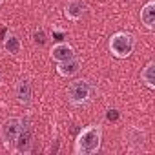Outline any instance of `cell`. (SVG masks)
Listing matches in <instances>:
<instances>
[{
    "label": "cell",
    "instance_id": "1",
    "mask_svg": "<svg viewBox=\"0 0 155 155\" xmlns=\"http://www.w3.org/2000/svg\"><path fill=\"white\" fill-rule=\"evenodd\" d=\"M101 142H102V128L99 124H90L79 131L73 150L77 155H93L101 150Z\"/></svg>",
    "mask_w": 155,
    "mask_h": 155
},
{
    "label": "cell",
    "instance_id": "2",
    "mask_svg": "<svg viewBox=\"0 0 155 155\" xmlns=\"http://www.w3.org/2000/svg\"><path fill=\"white\" fill-rule=\"evenodd\" d=\"M108 46L115 58H128L135 49V37L126 31H117L111 35Z\"/></svg>",
    "mask_w": 155,
    "mask_h": 155
},
{
    "label": "cell",
    "instance_id": "3",
    "mask_svg": "<svg viewBox=\"0 0 155 155\" xmlns=\"http://www.w3.org/2000/svg\"><path fill=\"white\" fill-rule=\"evenodd\" d=\"M91 93H93V88L88 81L84 79H75L68 84L66 88V97L71 104L75 106H81V104H86L90 99H91Z\"/></svg>",
    "mask_w": 155,
    "mask_h": 155
},
{
    "label": "cell",
    "instance_id": "4",
    "mask_svg": "<svg viewBox=\"0 0 155 155\" xmlns=\"http://www.w3.org/2000/svg\"><path fill=\"white\" fill-rule=\"evenodd\" d=\"M15 151L20 155H29L33 151V128L28 120H22L20 131L15 139Z\"/></svg>",
    "mask_w": 155,
    "mask_h": 155
},
{
    "label": "cell",
    "instance_id": "5",
    "mask_svg": "<svg viewBox=\"0 0 155 155\" xmlns=\"http://www.w3.org/2000/svg\"><path fill=\"white\" fill-rule=\"evenodd\" d=\"M20 124H22V119L18 117H9L0 124V140L6 148H11L15 144V139L20 131Z\"/></svg>",
    "mask_w": 155,
    "mask_h": 155
},
{
    "label": "cell",
    "instance_id": "6",
    "mask_svg": "<svg viewBox=\"0 0 155 155\" xmlns=\"http://www.w3.org/2000/svg\"><path fill=\"white\" fill-rule=\"evenodd\" d=\"M124 142L131 148V150H142V146L146 144V133L142 128L137 126H130L124 130Z\"/></svg>",
    "mask_w": 155,
    "mask_h": 155
},
{
    "label": "cell",
    "instance_id": "7",
    "mask_svg": "<svg viewBox=\"0 0 155 155\" xmlns=\"http://www.w3.org/2000/svg\"><path fill=\"white\" fill-rule=\"evenodd\" d=\"M88 11V6L84 0H69V2L64 6V17L71 22L81 20Z\"/></svg>",
    "mask_w": 155,
    "mask_h": 155
},
{
    "label": "cell",
    "instance_id": "8",
    "mask_svg": "<svg viewBox=\"0 0 155 155\" xmlns=\"http://www.w3.org/2000/svg\"><path fill=\"white\" fill-rule=\"evenodd\" d=\"M82 68V60L79 57H73L69 60H64V62H57V73L60 77H64V79H71V77H75L77 73L81 71Z\"/></svg>",
    "mask_w": 155,
    "mask_h": 155
},
{
    "label": "cell",
    "instance_id": "9",
    "mask_svg": "<svg viewBox=\"0 0 155 155\" xmlns=\"http://www.w3.org/2000/svg\"><path fill=\"white\" fill-rule=\"evenodd\" d=\"M49 57H51L55 62H64V60H69V58L77 57V53H75V49H73L71 44H68V42H58V44H55V46L51 48Z\"/></svg>",
    "mask_w": 155,
    "mask_h": 155
},
{
    "label": "cell",
    "instance_id": "10",
    "mask_svg": "<svg viewBox=\"0 0 155 155\" xmlns=\"http://www.w3.org/2000/svg\"><path fill=\"white\" fill-rule=\"evenodd\" d=\"M15 97L24 106H28L31 102V99H33V86H31V82L28 79H20L17 82V86H15Z\"/></svg>",
    "mask_w": 155,
    "mask_h": 155
},
{
    "label": "cell",
    "instance_id": "11",
    "mask_svg": "<svg viewBox=\"0 0 155 155\" xmlns=\"http://www.w3.org/2000/svg\"><path fill=\"white\" fill-rule=\"evenodd\" d=\"M140 22L144 24L146 29L153 31L155 29V0L146 2L140 9Z\"/></svg>",
    "mask_w": 155,
    "mask_h": 155
},
{
    "label": "cell",
    "instance_id": "12",
    "mask_svg": "<svg viewBox=\"0 0 155 155\" xmlns=\"http://www.w3.org/2000/svg\"><path fill=\"white\" fill-rule=\"evenodd\" d=\"M140 81H142V84L148 90H155V62L153 60H150L142 68V71H140Z\"/></svg>",
    "mask_w": 155,
    "mask_h": 155
},
{
    "label": "cell",
    "instance_id": "13",
    "mask_svg": "<svg viewBox=\"0 0 155 155\" xmlns=\"http://www.w3.org/2000/svg\"><path fill=\"white\" fill-rule=\"evenodd\" d=\"M4 49L6 53H9L11 57H17L22 53V40L15 35V33H9L6 38H4Z\"/></svg>",
    "mask_w": 155,
    "mask_h": 155
},
{
    "label": "cell",
    "instance_id": "14",
    "mask_svg": "<svg viewBox=\"0 0 155 155\" xmlns=\"http://www.w3.org/2000/svg\"><path fill=\"white\" fill-rule=\"evenodd\" d=\"M33 42H35V44H38V46H44V44L48 42V37H46V31H44L42 28H38V29H35V33H33Z\"/></svg>",
    "mask_w": 155,
    "mask_h": 155
},
{
    "label": "cell",
    "instance_id": "15",
    "mask_svg": "<svg viewBox=\"0 0 155 155\" xmlns=\"http://www.w3.org/2000/svg\"><path fill=\"white\" fill-rule=\"evenodd\" d=\"M106 119H108V120H111V122H117V120L120 119V111H119V110H115V108H113V110H108Z\"/></svg>",
    "mask_w": 155,
    "mask_h": 155
},
{
    "label": "cell",
    "instance_id": "16",
    "mask_svg": "<svg viewBox=\"0 0 155 155\" xmlns=\"http://www.w3.org/2000/svg\"><path fill=\"white\" fill-rule=\"evenodd\" d=\"M2 4H4V0H0V6H2Z\"/></svg>",
    "mask_w": 155,
    "mask_h": 155
},
{
    "label": "cell",
    "instance_id": "17",
    "mask_svg": "<svg viewBox=\"0 0 155 155\" xmlns=\"http://www.w3.org/2000/svg\"><path fill=\"white\" fill-rule=\"evenodd\" d=\"M0 81H2V75H0Z\"/></svg>",
    "mask_w": 155,
    "mask_h": 155
}]
</instances>
